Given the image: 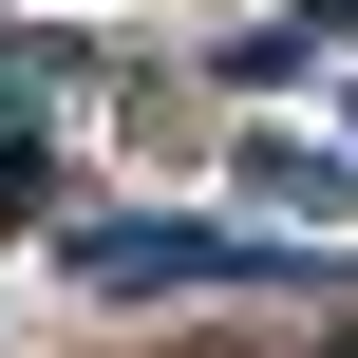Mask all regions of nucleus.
<instances>
[{
    "instance_id": "1",
    "label": "nucleus",
    "mask_w": 358,
    "mask_h": 358,
    "mask_svg": "<svg viewBox=\"0 0 358 358\" xmlns=\"http://www.w3.org/2000/svg\"><path fill=\"white\" fill-rule=\"evenodd\" d=\"M76 283L94 302H151V283H264L245 227H76Z\"/></svg>"
},
{
    "instance_id": "2",
    "label": "nucleus",
    "mask_w": 358,
    "mask_h": 358,
    "mask_svg": "<svg viewBox=\"0 0 358 358\" xmlns=\"http://www.w3.org/2000/svg\"><path fill=\"white\" fill-rule=\"evenodd\" d=\"M245 189H264V208H321V227L358 208V170H340V151H245Z\"/></svg>"
},
{
    "instance_id": "3",
    "label": "nucleus",
    "mask_w": 358,
    "mask_h": 358,
    "mask_svg": "<svg viewBox=\"0 0 358 358\" xmlns=\"http://www.w3.org/2000/svg\"><path fill=\"white\" fill-rule=\"evenodd\" d=\"M302 19H358V0H302Z\"/></svg>"
},
{
    "instance_id": "4",
    "label": "nucleus",
    "mask_w": 358,
    "mask_h": 358,
    "mask_svg": "<svg viewBox=\"0 0 358 358\" xmlns=\"http://www.w3.org/2000/svg\"><path fill=\"white\" fill-rule=\"evenodd\" d=\"M340 358H358V340H340Z\"/></svg>"
}]
</instances>
